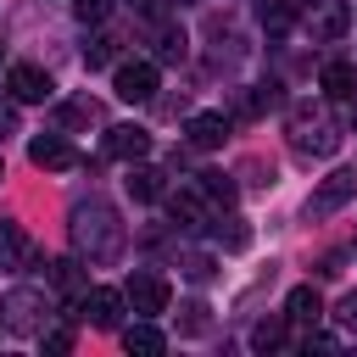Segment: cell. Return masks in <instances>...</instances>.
I'll return each mask as SVG.
<instances>
[{
	"label": "cell",
	"instance_id": "6da1fadb",
	"mask_svg": "<svg viewBox=\"0 0 357 357\" xmlns=\"http://www.w3.org/2000/svg\"><path fill=\"white\" fill-rule=\"evenodd\" d=\"M73 251L89 257V262H112L123 251V223H117V212L100 195L73 206Z\"/></svg>",
	"mask_w": 357,
	"mask_h": 357
},
{
	"label": "cell",
	"instance_id": "9a60e30c",
	"mask_svg": "<svg viewBox=\"0 0 357 357\" xmlns=\"http://www.w3.org/2000/svg\"><path fill=\"white\" fill-rule=\"evenodd\" d=\"M123 346H128V351H139V357H162V351H167V335H162L151 318H139V324H128V329H123Z\"/></svg>",
	"mask_w": 357,
	"mask_h": 357
},
{
	"label": "cell",
	"instance_id": "5b68a950",
	"mask_svg": "<svg viewBox=\"0 0 357 357\" xmlns=\"http://www.w3.org/2000/svg\"><path fill=\"white\" fill-rule=\"evenodd\" d=\"M112 89H117V100H128V106L151 100V95H156V61H123V67L112 73Z\"/></svg>",
	"mask_w": 357,
	"mask_h": 357
},
{
	"label": "cell",
	"instance_id": "d6a6232c",
	"mask_svg": "<svg viewBox=\"0 0 357 357\" xmlns=\"http://www.w3.org/2000/svg\"><path fill=\"white\" fill-rule=\"evenodd\" d=\"M6 128H17V112H11L6 100H0V134H6Z\"/></svg>",
	"mask_w": 357,
	"mask_h": 357
},
{
	"label": "cell",
	"instance_id": "4dcf8cb0",
	"mask_svg": "<svg viewBox=\"0 0 357 357\" xmlns=\"http://www.w3.org/2000/svg\"><path fill=\"white\" fill-rule=\"evenodd\" d=\"M45 351H73V329H50L45 335Z\"/></svg>",
	"mask_w": 357,
	"mask_h": 357
},
{
	"label": "cell",
	"instance_id": "7a4b0ae2",
	"mask_svg": "<svg viewBox=\"0 0 357 357\" xmlns=\"http://www.w3.org/2000/svg\"><path fill=\"white\" fill-rule=\"evenodd\" d=\"M0 324H6L11 335H45V324H50V296H45V290H28V284L6 290V296H0Z\"/></svg>",
	"mask_w": 357,
	"mask_h": 357
},
{
	"label": "cell",
	"instance_id": "52a82bcc",
	"mask_svg": "<svg viewBox=\"0 0 357 357\" xmlns=\"http://www.w3.org/2000/svg\"><path fill=\"white\" fill-rule=\"evenodd\" d=\"M123 301H128L139 318H156V312H167V279H156V273H128Z\"/></svg>",
	"mask_w": 357,
	"mask_h": 357
},
{
	"label": "cell",
	"instance_id": "9c48e42d",
	"mask_svg": "<svg viewBox=\"0 0 357 357\" xmlns=\"http://www.w3.org/2000/svg\"><path fill=\"white\" fill-rule=\"evenodd\" d=\"M351 195H357V173H346V167H340V173H329V178H324V184L312 190L307 212H312V218H329V212H340V206H346Z\"/></svg>",
	"mask_w": 357,
	"mask_h": 357
},
{
	"label": "cell",
	"instance_id": "7402d4cb",
	"mask_svg": "<svg viewBox=\"0 0 357 357\" xmlns=\"http://www.w3.org/2000/svg\"><path fill=\"white\" fill-rule=\"evenodd\" d=\"M212 240H218L223 251H245V245H251V229H245L240 218H229V229H223V218H218V229H212Z\"/></svg>",
	"mask_w": 357,
	"mask_h": 357
},
{
	"label": "cell",
	"instance_id": "3957f363",
	"mask_svg": "<svg viewBox=\"0 0 357 357\" xmlns=\"http://www.w3.org/2000/svg\"><path fill=\"white\" fill-rule=\"evenodd\" d=\"M290 145H296L301 156H329V151L340 145V128H335V123H324V117L296 112V123H290Z\"/></svg>",
	"mask_w": 357,
	"mask_h": 357
},
{
	"label": "cell",
	"instance_id": "f1b7e54d",
	"mask_svg": "<svg viewBox=\"0 0 357 357\" xmlns=\"http://www.w3.org/2000/svg\"><path fill=\"white\" fill-rule=\"evenodd\" d=\"M61 117L67 123H95L100 112H95V100H73V106H61Z\"/></svg>",
	"mask_w": 357,
	"mask_h": 357
},
{
	"label": "cell",
	"instance_id": "83f0119b",
	"mask_svg": "<svg viewBox=\"0 0 357 357\" xmlns=\"http://www.w3.org/2000/svg\"><path fill=\"white\" fill-rule=\"evenodd\" d=\"M335 318H340V329H351V335H357V290H346V296H340Z\"/></svg>",
	"mask_w": 357,
	"mask_h": 357
},
{
	"label": "cell",
	"instance_id": "d6986e66",
	"mask_svg": "<svg viewBox=\"0 0 357 357\" xmlns=\"http://www.w3.org/2000/svg\"><path fill=\"white\" fill-rule=\"evenodd\" d=\"M257 17H262V28H268L273 39L296 28V6H290V0H262V6H257Z\"/></svg>",
	"mask_w": 357,
	"mask_h": 357
},
{
	"label": "cell",
	"instance_id": "e0dca14e",
	"mask_svg": "<svg viewBox=\"0 0 357 357\" xmlns=\"http://www.w3.org/2000/svg\"><path fill=\"white\" fill-rule=\"evenodd\" d=\"M167 212H173V223H206V195L190 184V190L167 195Z\"/></svg>",
	"mask_w": 357,
	"mask_h": 357
},
{
	"label": "cell",
	"instance_id": "277c9868",
	"mask_svg": "<svg viewBox=\"0 0 357 357\" xmlns=\"http://www.w3.org/2000/svg\"><path fill=\"white\" fill-rule=\"evenodd\" d=\"M123 290H112V284H95V290H84L78 296V318L84 324H95V329H117L123 324Z\"/></svg>",
	"mask_w": 357,
	"mask_h": 357
},
{
	"label": "cell",
	"instance_id": "ac0fdd59",
	"mask_svg": "<svg viewBox=\"0 0 357 357\" xmlns=\"http://www.w3.org/2000/svg\"><path fill=\"white\" fill-rule=\"evenodd\" d=\"M50 284H56L61 296H84V290H89V284H84V262H78V257L50 262Z\"/></svg>",
	"mask_w": 357,
	"mask_h": 357
},
{
	"label": "cell",
	"instance_id": "ba28073f",
	"mask_svg": "<svg viewBox=\"0 0 357 357\" xmlns=\"http://www.w3.org/2000/svg\"><path fill=\"white\" fill-rule=\"evenodd\" d=\"M28 162H33V167H50V173H67V167H78L84 156H78L61 134H33V139H28Z\"/></svg>",
	"mask_w": 357,
	"mask_h": 357
},
{
	"label": "cell",
	"instance_id": "30bf717a",
	"mask_svg": "<svg viewBox=\"0 0 357 357\" xmlns=\"http://www.w3.org/2000/svg\"><path fill=\"white\" fill-rule=\"evenodd\" d=\"M106 156H117V162H145V156H151V134H145L139 123H117V128H106Z\"/></svg>",
	"mask_w": 357,
	"mask_h": 357
},
{
	"label": "cell",
	"instance_id": "cb8c5ba5",
	"mask_svg": "<svg viewBox=\"0 0 357 357\" xmlns=\"http://www.w3.org/2000/svg\"><path fill=\"white\" fill-rule=\"evenodd\" d=\"M156 56H162V61H184V28H173V22H167V28H162V39H156Z\"/></svg>",
	"mask_w": 357,
	"mask_h": 357
},
{
	"label": "cell",
	"instance_id": "7c38bea8",
	"mask_svg": "<svg viewBox=\"0 0 357 357\" xmlns=\"http://www.w3.org/2000/svg\"><path fill=\"white\" fill-rule=\"evenodd\" d=\"M184 139H190L195 151H218V145L229 139V117H223V112H195V117L184 123Z\"/></svg>",
	"mask_w": 357,
	"mask_h": 357
},
{
	"label": "cell",
	"instance_id": "44dd1931",
	"mask_svg": "<svg viewBox=\"0 0 357 357\" xmlns=\"http://www.w3.org/2000/svg\"><path fill=\"white\" fill-rule=\"evenodd\" d=\"M128 195L134 201H156L162 195V173L156 167H128Z\"/></svg>",
	"mask_w": 357,
	"mask_h": 357
},
{
	"label": "cell",
	"instance_id": "603a6c76",
	"mask_svg": "<svg viewBox=\"0 0 357 357\" xmlns=\"http://www.w3.org/2000/svg\"><path fill=\"white\" fill-rule=\"evenodd\" d=\"M251 346H257V351H273V346H284V318H262V324L251 329Z\"/></svg>",
	"mask_w": 357,
	"mask_h": 357
},
{
	"label": "cell",
	"instance_id": "8992f818",
	"mask_svg": "<svg viewBox=\"0 0 357 357\" xmlns=\"http://www.w3.org/2000/svg\"><path fill=\"white\" fill-rule=\"evenodd\" d=\"M6 89H11V100H22V106H39V100H50V95H56L50 73H45V67H33V61H17V67L6 73Z\"/></svg>",
	"mask_w": 357,
	"mask_h": 357
},
{
	"label": "cell",
	"instance_id": "484cf974",
	"mask_svg": "<svg viewBox=\"0 0 357 357\" xmlns=\"http://www.w3.org/2000/svg\"><path fill=\"white\" fill-rule=\"evenodd\" d=\"M106 11H112V0H73L78 22H106Z\"/></svg>",
	"mask_w": 357,
	"mask_h": 357
},
{
	"label": "cell",
	"instance_id": "2e32d148",
	"mask_svg": "<svg viewBox=\"0 0 357 357\" xmlns=\"http://www.w3.org/2000/svg\"><path fill=\"white\" fill-rule=\"evenodd\" d=\"M39 251L28 245V234L17 229V223H0V268H28Z\"/></svg>",
	"mask_w": 357,
	"mask_h": 357
},
{
	"label": "cell",
	"instance_id": "d4e9b609",
	"mask_svg": "<svg viewBox=\"0 0 357 357\" xmlns=\"http://www.w3.org/2000/svg\"><path fill=\"white\" fill-rule=\"evenodd\" d=\"M117 56V39L112 33H100V39H89V50H84V67H106Z\"/></svg>",
	"mask_w": 357,
	"mask_h": 357
},
{
	"label": "cell",
	"instance_id": "836d02e7",
	"mask_svg": "<svg viewBox=\"0 0 357 357\" xmlns=\"http://www.w3.org/2000/svg\"><path fill=\"white\" fill-rule=\"evenodd\" d=\"M0 178H6V167H0Z\"/></svg>",
	"mask_w": 357,
	"mask_h": 357
},
{
	"label": "cell",
	"instance_id": "4316f807",
	"mask_svg": "<svg viewBox=\"0 0 357 357\" xmlns=\"http://www.w3.org/2000/svg\"><path fill=\"white\" fill-rule=\"evenodd\" d=\"M268 106H273V89H251V95H240V112H245V117H262Z\"/></svg>",
	"mask_w": 357,
	"mask_h": 357
},
{
	"label": "cell",
	"instance_id": "ffe728a7",
	"mask_svg": "<svg viewBox=\"0 0 357 357\" xmlns=\"http://www.w3.org/2000/svg\"><path fill=\"white\" fill-rule=\"evenodd\" d=\"M195 190L206 195V206H229L234 201V178H223V173H195Z\"/></svg>",
	"mask_w": 357,
	"mask_h": 357
},
{
	"label": "cell",
	"instance_id": "8fae6325",
	"mask_svg": "<svg viewBox=\"0 0 357 357\" xmlns=\"http://www.w3.org/2000/svg\"><path fill=\"white\" fill-rule=\"evenodd\" d=\"M307 28H312V39H346L351 11H346L340 0H312V6H307Z\"/></svg>",
	"mask_w": 357,
	"mask_h": 357
},
{
	"label": "cell",
	"instance_id": "f546056e",
	"mask_svg": "<svg viewBox=\"0 0 357 357\" xmlns=\"http://www.w3.org/2000/svg\"><path fill=\"white\" fill-rule=\"evenodd\" d=\"M184 273H190L195 284H206V279H212V257H190V262H184Z\"/></svg>",
	"mask_w": 357,
	"mask_h": 357
},
{
	"label": "cell",
	"instance_id": "1f68e13d",
	"mask_svg": "<svg viewBox=\"0 0 357 357\" xmlns=\"http://www.w3.org/2000/svg\"><path fill=\"white\" fill-rule=\"evenodd\" d=\"M128 6H134L139 17H162V0H128Z\"/></svg>",
	"mask_w": 357,
	"mask_h": 357
},
{
	"label": "cell",
	"instance_id": "5bb4252c",
	"mask_svg": "<svg viewBox=\"0 0 357 357\" xmlns=\"http://www.w3.org/2000/svg\"><path fill=\"white\" fill-rule=\"evenodd\" d=\"M284 318H290V324H318V318H324V296H318L312 284H296V290L284 296Z\"/></svg>",
	"mask_w": 357,
	"mask_h": 357
},
{
	"label": "cell",
	"instance_id": "4fadbf2b",
	"mask_svg": "<svg viewBox=\"0 0 357 357\" xmlns=\"http://www.w3.org/2000/svg\"><path fill=\"white\" fill-rule=\"evenodd\" d=\"M318 89H324V95H335V100H351V95H357V67H351V61H324Z\"/></svg>",
	"mask_w": 357,
	"mask_h": 357
}]
</instances>
